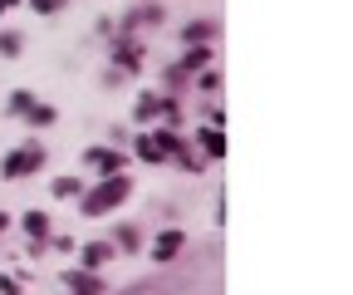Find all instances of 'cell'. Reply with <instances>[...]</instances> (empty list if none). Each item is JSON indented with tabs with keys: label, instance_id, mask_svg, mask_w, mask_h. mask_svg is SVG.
<instances>
[{
	"label": "cell",
	"instance_id": "1",
	"mask_svg": "<svg viewBox=\"0 0 353 295\" xmlns=\"http://www.w3.org/2000/svg\"><path fill=\"white\" fill-rule=\"evenodd\" d=\"M123 197H128V178H118V173H113L99 192H88V197H83V212H94V217H99V212H113Z\"/></svg>",
	"mask_w": 353,
	"mask_h": 295
},
{
	"label": "cell",
	"instance_id": "2",
	"mask_svg": "<svg viewBox=\"0 0 353 295\" xmlns=\"http://www.w3.org/2000/svg\"><path fill=\"white\" fill-rule=\"evenodd\" d=\"M34 167H44V148L39 143H30V148L6 158V178H25V173H34Z\"/></svg>",
	"mask_w": 353,
	"mask_h": 295
},
{
	"label": "cell",
	"instance_id": "3",
	"mask_svg": "<svg viewBox=\"0 0 353 295\" xmlns=\"http://www.w3.org/2000/svg\"><path fill=\"white\" fill-rule=\"evenodd\" d=\"M182 241H187V236L176 231V227H172V231H162V236L152 241V261H172L176 251H182Z\"/></svg>",
	"mask_w": 353,
	"mask_h": 295
},
{
	"label": "cell",
	"instance_id": "4",
	"mask_svg": "<svg viewBox=\"0 0 353 295\" xmlns=\"http://www.w3.org/2000/svg\"><path fill=\"white\" fill-rule=\"evenodd\" d=\"M64 295H103L99 276H64Z\"/></svg>",
	"mask_w": 353,
	"mask_h": 295
},
{
	"label": "cell",
	"instance_id": "5",
	"mask_svg": "<svg viewBox=\"0 0 353 295\" xmlns=\"http://www.w3.org/2000/svg\"><path fill=\"white\" fill-rule=\"evenodd\" d=\"M176 290H182L176 280H143V285H128L123 295H176Z\"/></svg>",
	"mask_w": 353,
	"mask_h": 295
},
{
	"label": "cell",
	"instance_id": "6",
	"mask_svg": "<svg viewBox=\"0 0 353 295\" xmlns=\"http://www.w3.org/2000/svg\"><path fill=\"white\" fill-rule=\"evenodd\" d=\"M25 231H30L34 241H44V236H50V217H44V212H34V207H30V212H25Z\"/></svg>",
	"mask_w": 353,
	"mask_h": 295
},
{
	"label": "cell",
	"instance_id": "7",
	"mask_svg": "<svg viewBox=\"0 0 353 295\" xmlns=\"http://www.w3.org/2000/svg\"><path fill=\"white\" fill-rule=\"evenodd\" d=\"M103 261H113V246H108V241L83 246V266H103Z\"/></svg>",
	"mask_w": 353,
	"mask_h": 295
},
{
	"label": "cell",
	"instance_id": "8",
	"mask_svg": "<svg viewBox=\"0 0 353 295\" xmlns=\"http://www.w3.org/2000/svg\"><path fill=\"white\" fill-rule=\"evenodd\" d=\"M88 162L103 167V173H118V167H123V158H118V153H108V148H94V153H88Z\"/></svg>",
	"mask_w": 353,
	"mask_h": 295
},
{
	"label": "cell",
	"instance_id": "9",
	"mask_svg": "<svg viewBox=\"0 0 353 295\" xmlns=\"http://www.w3.org/2000/svg\"><path fill=\"white\" fill-rule=\"evenodd\" d=\"M132 113H138V123H152V118L162 113V99H152V94H143V99H138V108H132Z\"/></svg>",
	"mask_w": 353,
	"mask_h": 295
},
{
	"label": "cell",
	"instance_id": "10",
	"mask_svg": "<svg viewBox=\"0 0 353 295\" xmlns=\"http://www.w3.org/2000/svg\"><path fill=\"white\" fill-rule=\"evenodd\" d=\"M196 138H201V148H206L211 158H221V153H226V143H221V133H216V129H201Z\"/></svg>",
	"mask_w": 353,
	"mask_h": 295
},
{
	"label": "cell",
	"instance_id": "11",
	"mask_svg": "<svg viewBox=\"0 0 353 295\" xmlns=\"http://www.w3.org/2000/svg\"><path fill=\"white\" fill-rule=\"evenodd\" d=\"M216 35V25L211 20H196V25H187V39H211Z\"/></svg>",
	"mask_w": 353,
	"mask_h": 295
},
{
	"label": "cell",
	"instance_id": "12",
	"mask_svg": "<svg viewBox=\"0 0 353 295\" xmlns=\"http://www.w3.org/2000/svg\"><path fill=\"white\" fill-rule=\"evenodd\" d=\"M10 108H15V113H25V118H30V108H34V99H30V94H10Z\"/></svg>",
	"mask_w": 353,
	"mask_h": 295
},
{
	"label": "cell",
	"instance_id": "13",
	"mask_svg": "<svg viewBox=\"0 0 353 295\" xmlns=\"http://www.w3.org/2000/svg\"><path fill=\"white\" fill-rule=\"evenodd\" d=\"M50 192H54V197H74V192H79V182H74V178H59Z\"/></svg>",
	"mask_w": 353,
	"mask_h": 295
},
{
	"label": "cell",
	"instance_id": "14",
	"mask_svg": "<svg viewBox=\"0 0 353 295\" xmlns=\"http://www.w3.org/2000/svg\"><path fill=\"white\" fill-rule=\"evenodd\" d=\"M30 118H34V123H50V118H54V108H44V104H34V108H30Z\"/></svg>",
	"mask_w": 353,
	"mask_h": 295
},
{
	"label": "cell",
	"instance_id": "15",
	"mask_svg": "<svg viewBox=\"0 0 353 295\" xmlns=\"http://www.w3.org/2000/svg\"><path fill=\"white\" fill-rule=\"evenodd\" d=\"M64 0H34V10H59Z\"/></svg>",
	"mask_w": 353,
	"mask_h": 295
},
{
	"label": "cell",
	"instance_id": "16",
	"mask_svg": "<svg viewBox=\"0 0 353 295\" xmlns=\"http://www.w3.org/2000/svg\"><path fill=\"white\" fill-rule=\"evenodd\" d=\"M10 6H20V0H0V15H6V10H10Z\"/></svg>",
	"mask_w": 353,
	"mask_h": 295
},
{
	"label": "cell",
	"instance_id": "17",
	"mask_svg": "<svg viewBox=\"0 0 353 295\" xmlns=\"http://www.w3.org/2000/svg\"><path fill=\"white\" fill-rule=\"evenodd\" d=\"M6 227H10V217H6V212H0V231H6Z\"/></svg>",
	"mask_w": 353,
	"mask_h": 295
}]
</instances>
